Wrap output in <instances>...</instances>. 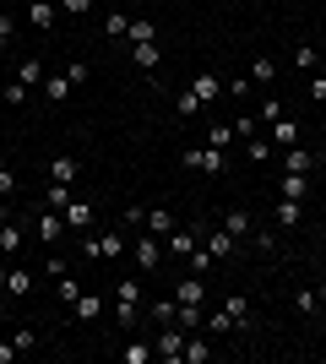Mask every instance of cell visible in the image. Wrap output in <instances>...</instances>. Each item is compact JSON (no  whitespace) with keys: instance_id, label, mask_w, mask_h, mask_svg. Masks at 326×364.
<instances>
[{"instance_id":"cell-1","label":"cell","mask_w":326,"mask_h":364,"mask_svg":"<svg viewBox=\"0 0 326 364\" xmlns=\"http://www.w3.org/2000/svg\"><path fill=\"white\" fill-rule=\"evenodd\" d=\"M28 218H16L11 207H0V261H16L22 256V245H28Z\"/></svg>"},{"instance_id":"cell-2","label":"cell","mask_w":326,"mask_h":364,"mask_svg":"<svg viewBox=\"0 0 326 364\" xmlns=\"http://www.w3.org/2000/svg\"><path fill=\"white\" fill-rule=\"evenodd\" d=\"M180 353H185V326H158V343H153V359H163V364H180Z\"/></svg>"},{"instance_id":"cell-3","label":"cell","mask_w":326,"mask_h":364,"mask_svg":"<svg viewBox=\"0 0 326 364\" xmlns=\"http://www.w3.org/2000/svg\"><path fill=\"white\" fill-rule=\"evenodd\" d=\"M131 256H136V272H158V267H163V240H158V234H141Z\"/></svg>"},{"instance_id":"cell-4","label":"cell","mask_w":326,"mask_h":364,"mask_svg":"<svg viewBox=\"0 0 326 364\" xmlns=\"http://www.w3.org/2000/svg\"><path fill=\"white\" fill-rule=\"evenodd\" d=\"M136 304H141V277H120V304H114L120 326H131V321H136Z\"/></svg>"},{"instance_id":"cell-5","label":"cell","mask_w":326,"mask_h":364,"mask_svg":"<svg viewBox=\"0 0 326 364\" xmlns=\"http://www.w3.org/2000/svg\"><path fill=\"white\" fill-rule=\"evenodd\" d=\"M33 234H38V245H60V234H65V218L49 207V213H38L33 218Z\"/></svg>"},{"instance_id":"cell-6","label":"cell","mask_w":326,"mask_h":364,"mask_svg":"<svg viewBox=\"0 0 326 364\" xmlns=\"http://www.w3.org/2000/svg\"><path fill=\"white\" fill-rule=\"evenodd\" d=\"M174 299H180V304H207V277L185 272L180 283H174Z\"/></svg>"},{"instance_id":"cell-7","label":"cell","mask_w":326,"mask_h":364,"mask_svg":"<svg viewBox=\"0 0 326 364\" xmlns=\"http://www.w3.org/2000/svg\"><path fill=\"white\" fill-rule=\"evenodd\" d=\"M77 174H82V164L71 152H55V158H49V180L55 185H77Z\"/></svg>"},{"instance_id":"cell-8","label":"cell","mask_w":326,"mask_h":364,"mask_svg":"<svg viewBox=\"0 0 326 364\" xmlns=\"http://www.w3.org/2000/svg\"><path fill=\"white\" fill-rule=\"evenodd\" d=\"M202 240H207V256H212V261L234 256V234H229V228H202Z\"/></svg>"},{"instance_id":"cell-9","label":"cell","mask_w":326,"mask_h":364,"mask_svg":"<svg viewBox=\"0 0 326 364\" xmlns=\"http://www.w3.org/2000/svg\"><path fill=\"white\" fill-rule=\"evenodd\" d=\"M196 240H202V228H174L169 240H163V256H190Z\"/></svg>"},{"instance_id":"cell-10","label":"cell","mask_w":326,"mask_h":364,"mask_svg":"<svg viewBox=\"0 0 326 364\" xmlns=\"http://www.w3.org/2000/svg\"><path fill=\"white\" fill-rule=\"evenodd\" d=\"M266 141H272V147H294V141H299V125L288 120V114H283V120H272V125H266Z\"/></svg>"},{"instance_id":"cell-11","label":"cell","mask_w":326,"mask_h":364,"mask_svg":"<svg viewBox=\"0 0 326 364\" xmlns=\"http://www.w3.org/2000/svg\"><path fill=\"white\" fill-rule=\"evenodd\" d=\"M65 228H87V223H93V201H82V196H71V201H65Z\"/></svg>"},{"instance_id":"cell-12","label":"cell","mask_w":326,"mask_h":364,"mask_svg":"<svg viewBox=\"0 0 326 364\" xmlns=\"http://www.w3.org/2000/svg\"><path fill=\"white\" fill-rule=\"evenodd\" d=\"M93 256H125V234L114 228V234H104V240H87V261Z\"/></svg>"},{"instance_id":"cell-13","label":"cell","mask_w":326,"mask_h":364,"mask_svg":"<svg viewBox=\"0 0 326 364\" xmlns=\"http://www.w3.org/2000/svg\"><path fill=\"white\" fill-rule=\"evenodd\" d=\"M223 310L234 316V332H250V321H256V316H250V299H245V294H229Z\"/></svg>"},{"instance_id":"cell-14","label":"cell","mask_w":326,"mask_h":364,"mask_svg":"<svg viewBox=\"0 0 326 364\" xmlns=\"http://www.w3.org/2000/svg\"><path fill=\"white\" fill-rule=\"evenodd\" d=\"M44 98H49V104H65V98H71V76H65V71H49L44 76Z\"/></svg>"},{"instance_id":"cell-15","label":"cell","mask_w":326,"mask_h":364,"mask_svg":"<svg viewBox=\"0 0 326 364\" xmlns=\"http://www.w3.org/2000/svg\"><path fill=\"white\" fill-rule=\"evenodd\" d=\"M190 92L202 98V104H212V98H223V76H212V71H202L196 82H190Z\"/></svg>"},{"instance_id":"cell-16","label":"cell","mask_w":326,"mask_h":364,"mask_svg":"<svg viewBox=\"0 0 326 364\" xmlns=\"http://www.w3.org/2000/svg\"><path fill=\"white\" fill-rule=\"evenodd\" d=\"M141 228H147V234H158V240H169V234H174V213H169V207H153Z\"/></svg>"},{"instance_id":"cell-17","label":"cell","mask_w":326,"mask_h":364,"mask_svg":"<svg viewBox=\"0 0 326 364\" xmlns=\"http://www.w3.org/2000/svg\"><path fill=\"white\" fill-rule=\"evenodd\" d=\"M28 294H33V272L11 267V272H6V299H28Z\"/></svg>"},{"instance_id":"cell-18","label":"cell","mask_w":326,"mask_h":364,"mask_svg":"<svg viewBox=\"0 0 326 364\" xmlns=\"http://www.w3.org/2000/svg\"><path fill=\"white\" fill-rule=\"evenodd\" d=\"M71 316H77V321H98V316H104V299L82 289V294H77V304H71Z\"/></svg>"},{"instance_id":"cell-19","label":"cell","mask_w":326,"mask_h":364,"mask_svg":"<svg viewBox=\"0 0 326 364\" xmlns=\"http://www.w3.org/2000/svg\"><path fill=\"white\" fill-rule=\"evenodd\" d=\"M283 152H288L283 168H294V174H310V168H315V152L310 147H299V141H294V147H283Z\"/></svg>"},{"instance_id":"cell-20","label":"cell","mask_w":326,"mask_h":364,"mask_svg":"<svg viewBox=\"0 0 326 364\" xmlns=\"http://www.w3.org/2000/svg\"><path fill=\"white\" fill-rule=\"evenodd\" d=\"M272 218H278L283 228H299V218H305V207H299L294 196H278V207H272Z\"/></svg>"},{"instance_id":"cell-21","label":"cell","mask_w":326,"mask_h":364,"mask_svg":"<svg viewBox=\"0 0 326 364\" xmlns=\"http://www.w3.org/2000/svg\"><path fill=\"white\" fill-rule=\"evenodd\" d=\"M305 191H310V180H305V174H294V168H283L278 196H294V201H305Z\"/></svg>"},{"instance_id":"cell-22","label":"cell","mask_w":326,"mask_h":364,"mask_svg":"<svg viewBox=\"0 0 326 364\" xmlns=\"http://www.w3.org/2000/svg\"><path fill=\"white\" fill-rule=\"evenodd\" d=\"M28 22L38 33H49V28H55V6H49V0H33V6H28Z\"/></svg>"},{"instance_id":"cell-23","label":"cell","mask_w":326,"mask_h":364,"mask_svg":"<svg viewBox=\"0 0 326 364\" xmlns=\"http://www.w3.org/2000/svg\"><path fill=\"white\" fill-rule=\"evenodd\" d=\"M250 82H256V87H266V82H278V60H266V55H256V60H250Z\"/></svg>"},{"instance_id":"cell-24","label":"cell","mask_w":326,"mask_h":364,"mask_svg":"<svg viewBox=\"0 0 326 364\" xmlns=\"http://www.w3.org/2000/svg\"><path fill=\"white\" fill-rule=\"evenodd\" d=\"M120 359H125V364H153V343H141V337H131V343L120 348Z\"/></svg>"},{"instance_id":"cell-25","label":"cell","mask_w":326,"mask_h":364,"mask_svg":"<svg viewBox=\"0 0 326 364\" xmlns=\"http://www.w3.org/2000/svg\"><path fill=\"white\" fill-rule=\"evenodd\" d=\"M131 44H158V28L147 22V16H131V33H125Z\"/></svg>"},{"instance_id":"cell-26","label":"cell","mask_w":326,"mask_h":364,"mask_svg":"<svg viewBox=\"0 0 326 364\" xmlns=\"http://www.w3.org/2000/svg\"><path fill=\"white\" fill-rule=\"evenodd\" d=\"M44 65H38V60H22V65H16V82H22V87H44Z\"/></svg>"},{"instance_id":"cell-27","label":"cell","mask_w":326,"mask_h":364,"mask_svg":"<svg viewBox=\"0 0 326 364\" xmlns=\"http://www.w3.org/2000/svg\"><path fill=\"white\" fill-rule=\"evenodd\" d=\"M131 60H136L141 71H158V60H163V49H158V44H136V49H131Z\"/></svg>"},{"instance_id":"cell-28","label":"cell","mask_w":326,"mask_h":364,"mask_svg":"<svg viewBox=\"0 0 326 364\" xmlns=\"http://www.w3.org/2000/svg\"><path fill=\"white\" fill-rule=\"evenodd\" d=\"M202 326H207V332H217V337H223V332H234V316H229V310H223V304H217L212 316H207V310H202Z\"/></svg>"},{"instance_id":"cell-29","label":"cell","mask_w":326,"mask_h":364,"mask_svg":"<svg viewBox=\"0 0 326 364\" xmlns=\"http://www.w3.org/2000/svg\"><path fill=\"white\" fill-rule=\"evenodd\" d=\"M207 337H185V353H180V364H207Z\"/></svg>"},{"instance_id":"cell-30","label":"cell","mask_w":326,"mask_h":364,"mask_svg":"<svg viewBox=\"0 0 326 364\" xmlns=\"http://www.w3.org/2000/svg\"><path fill=\"white\" fill-rule=\"evenodd\" d=\"M234 141H239V131H234V125H212V131H207V147H223V152H229Z\"/></svg>"},{"instance_id":"cell-31","label":"cell","mask_w":326,"mask_h":364,"mask_svg":"<svg viewBox=\"0 0 326 364\" xmlns=\"http://www.w3.org/2000/svg\"><path fill=\"white\" fill-rule=\"evenodd\" d=\"M185 272H196V277H207V272H212V256H207V245H196V250L185 256Z\"/></svg>"},{"instance_id":"cell-32","label":"cell","mask_w":326,"mask_h":364,"mask_svg":"<svg viewBox=\"0 0 326 364\" xmlns=\"http://www.w3.org/2000/svg\"><path fill=\"white\" fill-rule=\"evenodd\" d=\"M223 228H229L234 240H245V234H256V228H250V213H223Z\"/></svg>"},{"instance_id":"cell-33","label":"cell","mask_w":326,"mask_h":364,"mask_svg":"<svg viewBox=\"0 0 326 364\" xmlns=\"http://www.w3.org/2000/svg\"><path fill=\"white\" fill-rule=\"evenodd\" d=\"M147 316H153V321H158V326H169V321H174V316H180V299H158V304H153V310H147Z\"/></svg>"},{"instance_id":"cell-34","label":"cell","mask_w":326,"mask_h":364,"mask_svg":"<svg viewBox=\"0 0 326 364\" xmlns=\"http://www.w3.org/2000/svg\"><path fill=\"white\" fill-rule=\"evenodd\" d=\"M104 33H109V38H125V33H131V16H125V11H109L104 16Z\"/></svg>"},{"instance_id":"cell-35","label":"cell","mask_w":326,"mask_h":364,"mask_svg":"<svg viewBox=\"0 0 326 364\" xmlns=\"http://www.w3.org/2000/svg\"><path fill=\"white\" fill-rule=\"evenodd\" d=\"M294 310H299V316H315V310H321V294H315V289H299L294 294Z\"/></svg>"},{"instance_id":"cell-36","label":"cell","mask_w":326,"mask_h":364,"mask_svg":"<svg viewBox=\"0 0 326 364\" xmlns=\"http://www.w3.org/2000/svg\"><path fill=\"white\" fill-rule=\"evenodd\" d=\"M245 152H250V164H266V158H272V141L266 136H245Z\"/></svg>"},{"instance_id":"cell-37","label":"cell","mask_w":326,"mask_h":364,"mask_svg":"<svg viewBox=\"0 0 326 364\" xmlns=\"http://www.w3.org/2000/svg\"><path fill=\"white\" fill-rule=\"evenodd\" d=\"M65 201H71V185H55V180H49V196H44V207L65 213Z\"/></svg>"},{"instance_id":"cell-38","label":"cell","mask_w":326,"mask_h":364,"mask_svg":"<svg viewBox=\"0 0 326 364\" xmlns=\"http://www.w3.org/2000/svg\"><path fill=\"white\" fill-rule=\"evenodd\" d=\"M223 98H239V104H245V98H250V76H234V82H223Z\"/></svg>"},{"instance_id":"cell-39","label":"cell","mask_w":326,"mask_h":364,"mask_svg":"<svg viewBox=\"0 0 326 364\" xmlns=\"http://www.w3.org/2000/svg\"><path fill=\"white\" fill-rule=\"evenodd\" d=\"M0 98H6L11 109H22V104H28V87H22V82H6V87H0Z\"/></svg>"},{"instance_id":"cell-40","label":"cell","mask_w":326,"mask_h":364,"mask_svg":"<svg viewBox=\"0 0 326 364\" xmlns=\"http://www.w3.org/2000/svg\"><path fill=\"white\" fill-rule=\"evenodd\" d=\"M174 109H180V120H190V114H196V109H202V98H196V92H180V98H174Z\"/></svg>"},{"instance_id":"cell-41","label":"cell","mask_w":326,"mask_h":364,"mask_svg":"<svg viewBox=\"0 0 326 364\" xmlns=\"http://www.w3.org/2000/svg\"><path fill=\"white\" fill-rule=\"evenodd\" d=\"M315 60H321V55H315V44H299V49H294V65H299V71H315Z\"/></svg>"},{"instance_id":"cell-42","label":"cell","mask_w":326,"mask_h":364,"mask_svg":"<svg viewBox=\"0 0 326 364\" xmlns=\"http://www.w3.org/2000/svg\"><path fill=\"white\" fill-rule=\"evenodd\" d=\"M141 223H147V207H125L120 213V228H141Z\"/></svg>"},{"instance_id":"cell-43","label":"cell","mask_w":326,"mask_h":364,"mask_svg":"<svg viewBox=\"0 0 326 364\" xmlns=\"http://www.w3.org/2000/svg\"><path fill=\"white\" fill-rule=\"evenodd\" d=\"M11 196H16V174H11V168H0V207H6Z\"/></svg>"},{"instance_id":"cell-44","label":"cell","mask_w":326,"mask_h":364,"mask_svg":"<svg viewBox=\"0 0 326 364\" xmlns=\"http://www.w3.org/2000/svg\"><path fill=\"white\" fill-rule=\"evenodd\" d=\"M234 131H239V141H245V136H256V131H261V120H256V114H239V120H234Z\"/></svg>"},{"instance_id":"cell-45","label":"cell","mask_w":326,"mask_h":364,"mask_svg":"<svg viewBox=\"0 0 326 364\" xmlns=\"http://www.w3.org/2000/svg\"><path fill=\"white\" fill-rule=\"evenodd\" d=\"M55 283H60V299H65V304H77V294H82V289H77V277L65 272V277H55Z\"/></svg>"},{"instance_id":"cell-46","label":"cell","mask_w":326,"mask_h":364,"mask_svg":"<svg viewBox=\"0 0 326 364\" xmlns=\"http://www.w3.org/2000/svg\"><path fill=\"white\" fill-rule=\"evenodd\" d=\"M256 120H261V125H272V120H283V104H278V98H266V104H261V114H256Z\"/></svg>"},{"instance_id":"cell-47","label":"cell","mask_w":326,"mask_h":364,"mask_svg":"<svg viewBox=\"0 0 326 364\" xmlns=\"http://www.w3.org/2000/svg\"><path fill=\"white\" fill-rule=\"evenodd\" d=\"M60 11L65 16H87V11H93V0H60Z\"/></svg>"},{"instance_id":"cell-48","label":"cell","mask_w":326,"mask_h":364,"mask_svg":"<svg viewBox=\"0 0 326 364\" xmlns=\"http://www.w3.org/2000/svg\"><path fill=\"white\" fill-rule=\"evenodd\" d=\"M11 343H16V348H22V353H33V348H38V337H33V326H22V332H16Z\"/></svg>"},{"instance_id":"cell-49","label":"cell","mask_w":326,"mask_h":364,"mask_svg":"<svg viewBox=\"0 0 326 364\" xmlns=\"http://www.w3.org/2000/svg\"><path fill=\"white\" fill-rule=\"evenodd\" d=\"M65 76H71V87H82V82H87V60H71V65H65Z\"/></svg>"},{"instance_id":"cell-50","label":"cell","mask_w":326,"mask_h":364,"mask_svg":"<svg viewBox=\"0 0 326 364\" xmlns=\"http://www.w3.org/2000/svg\"><path fill=\"white\" fill-rule=\"evenodd\" d=\"M44 272H49V277H65V272H71V261H65V256H49Z\"/></svg>"},{"instance_id":"cell-51","label":"cell","mask_w":326,"mask_h":364,"mask_svg":"<svg viewBox=\"0 0 326 364\" xmlns=\"http://www.w3.org/2000/svg\"><path fill=\"white\" fill-rule=\"evenodd\" d=\"M310 98H315V104H326V76H321V71L310 76Z\"/></svg>"},{"instance_id":"cell-52","label":"cell","mask_w":326,"mask_h":364,"mask_svg":"<svg viewBox=\"0 0 326 364\" xmlns=\"http://www.w3.org/2000/svg\"><path fill=\"white\" fill-rule=\"evenodd\" d=\"M11 33H16V22H11V16H6V11H0V49L11 44Z\"/></svg>"},{"instance_id":"cell-53","label":"cell","mask_w":326,"mask_h":364,"mask_svg":"<svg viewBox=\"0 0 326 364\" xmlns=\"http://www.w3.org/2000/svg\"><path fill=\"white\" fill-rule=\"evenodd\" d=\"M16 353H22V348H16V343H0V364H11Z\"/></svg>"},{"instance_id":"cell-54","label":"cell","mask_w":326,"mask_h":364,"mask_svg":"<svg viewBox=\"0 0 326 364\" xmlns=\"http://www.w3.org/2000/svg\"><path fill=\"white\" fill-rule=\"evenodd\" d=\"M6 272H11V267H0V299H6Z\"/></svg>"},{"instance_id":"cell-55","label":"cell","mask_w":326,"mask_h":364,"mask_svg":"<svg viewBox=\"0 0 326 364\" xmlns=\"http://www.w3.org/2000/svg\"><path fill=\"white\" fill-rule=\"evenodd\" d=\"M315 294H321V304H326V277H321V283H315Z\"/></svg>"},{"instance_id":"cell-56","label":"cell","mask_w":326,"mask_h":364,"mask_svg":"<svg viewBox=\"0 0 326 364\" xmlns=\"http://www.w3.org/2000/svg\"><path fill=\"white\" fill-rule=\"evenodd\" d=\"M321 310H326V304H321Z\"/></svg>"}]
</instances>
